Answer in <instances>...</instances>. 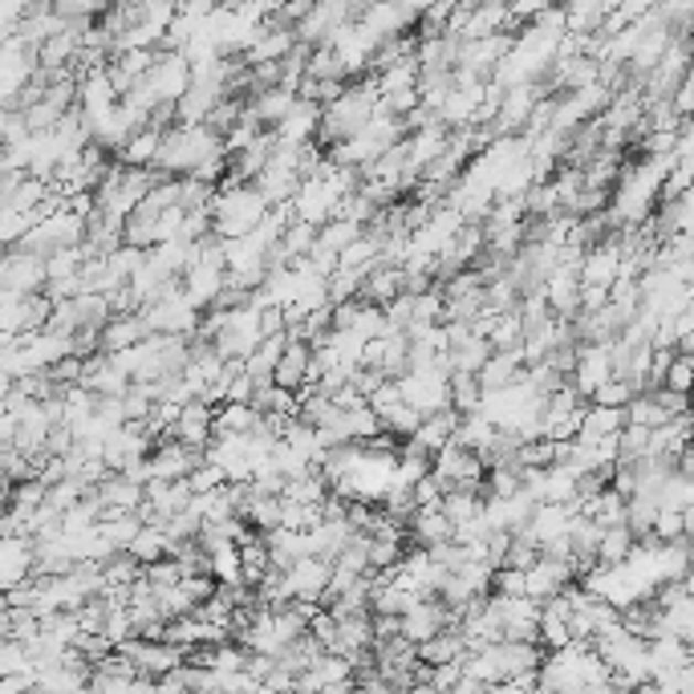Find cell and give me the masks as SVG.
I'll list each match as a JSON object with an SVG mask.
<instances>
[{
	"mask_svg": "<svg viewBox=\"0 0 694 694\" xmlns=\"http://www.w3.org/2000/svg\"><path fill=\"white\" fill-rule=\"evenodd\" d=\"M50 285V256L29 253V248H9L4 260V289L9 292H45Z\"/></svg>",
	"mask_w": 694,
	"mask_h": 694,
	"instance_id": "6da1fadb",
	"label": "cell"
},
{
	"mask_svg": "<svg viewBox=\"0 0 694 694\" xmlns=\"http://www.w3.org/2000/svg\"><path fill=\"white\" fill-rule=\"evenodd\" d=\"M289 577L292 597H313V601H325L329 581H333V560L329 556H301L297 565L285 568Z\"/></svg>",
	"mask_w": 694,
	"mask_h": 694,
	"instance_id": "7a4b0ae2",
	"label": "cell"
},
{
	"mask_svg": "<svg viewBox=\"0 0 694 694\" xmlns=\"http://www.w3.org/2000/svg\"><path fill=\"white\" fill-rule=\"evenodd\" d=\"M442 541H455V520L442 508H418V516L410 520V544L435 548Z\"/></svg>",
	"mask_w": 694,
	"mask_h": 694,
	"instance_id": "3957f363",
	"label": "cell"
},
{
	"mask_svg": "<svg viewBox=\"0 0 694 694\" xmlns=\"http://www.w3.org/2000/svg\"><path fill=\"white\" fill-rule=\"evenodd\" d=\"M159 147H163V135H159V127H147V130H135L122 147H118V154H122V163L127 167H154V159H159Z\"/></svg>",
	"mask_w": 694,
	"mask_h": 694,
	"instance_id": "277c9868",
	"label": "cell"
}]
</instances>
